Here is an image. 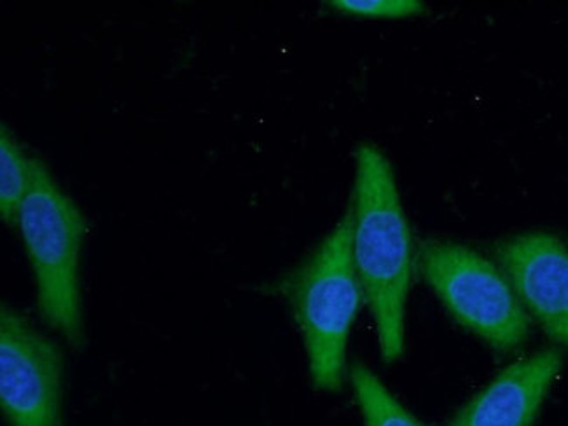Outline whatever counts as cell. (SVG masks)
<instances>
[{"instance_id":"6da1fadb","label":"cell","mask_w":568,"mask_h":426,"mask_svg":"<svg viewBox=\"0 0 568 426\" xmlns=\"http://www.w3.org/2000/svg\"><path fill=\"white\" fill-rule=\"evenodd\" d=\"M351 210L355 271L375 320L379 353L392 364L403 357L406 346V303L416 248L390 161L376 145L357 149Z\"/></svg>"},{"instance_id":"7a4b0ae2","label":"cell","mask_w":568,"mask_h":426,"mask_svg":"<svg viewBox=\"0 0 568 426\" xmlns=\"http://www.w3.org/2000/svg\"><path fill=\"white\" fill-rule=\"evenodd\" d=\"M284 292L305 341L315 388L338 392L346 343L364 301L352 255V210L287 276Z\"/></svg>"},{"instance_id":"3957f363","label":"cell","mask_w":568,"mask_h":426,"mask_svg":"<svg viewBox=\"0 0 568 426\" xmlns=\"http://www.w3.org/2000/svg\"><path fill=\"white\" fill-rule=\"evenodd\" d=\"M17 226L32 266L42 320L69 345L81 348L84 324L79 254L83 215L38 158H32V184L18 212Z\"/></svg>"},{"instance_id":"277c9868","label":"cell","mask_w":568,"mask_h":426,"mask_svg":"<svg viewBox=\"0 0 568 426\" xmlns=\"http://www.w3.org/2000/svg\"><path fill=\"white\" fill-rule=\"evenodd\" d=\"M416 270L449 315L497 352H515L527 341L530 316L503 267L458 243L424 240Z\"/></svg>"},{"instance_id":"5b68a950","label":"cell","mask_w":568,"mask_h":426,"mask_svg":"<svg viewBox=\"0 0 568 426\" xmlns=\"http://www.w3.org/2000/svg\"><path fill=\"white\" fill-rule=\"evenodd\" d=\"M0 407L11 426H63V358L23 313L0 310Z\"/></svg>"},{"instance_id":"8992f818","label":"cell","mask_w":568,"mask_h":426,"mask_svg":"<svg viewBox=\"0 0 568 426\" xmlns=\"http://www.w3.org/2000/svg\"><path fill=\"white\" fill-rule=\"evenodd\" d=\"M495 258L528 316L568 349V248L544 231L516 234L495 245Z\"/></svg>"},{"instance_id":"52a82bcc","label":"cell","mask_w":568,"mask_h":426,"mask_svg":"<svg viewBox=\"0 0 568 426\" xmlns=\"http://www.w3.org/2000/svg\"><path fill=\"white\" fill-rule=\"evenodd\" d=\"M561 371L555 349L515 362L474 395L448 426H531Z\"/></svg>"},{"instance_id":"ba28073f","label":"cell","mask_w":568,"mask_h":426,"mask_svg":"<svg viewBox=\"0 0 568 426\" xmlns=\"http://www.w3.org/2000/svg\"><path fill=\"white\" fill-rule=\"evenodd\" d=\"M352 388L364 426H425L390 394L376 374L355 362L351 369Z\"/></svg>"},{"instance_id":"9c48e42d","label":"cell","mask_w":568,"mask_h":426,"mask_svg":"<svg viewBox=\"0 0 568 426\" xmlns=\"http://www.w3.org/2000/svg\"><path fill=\"white\" fill-rule=\"evenodd\" d=\"M32 184V158L18 144L8 128L0 133V215L17 226L18 212Z\"/></svg>"},{"instance_id":"30bf717a","label":"cell","mask_w":568,"mask_h":426,"mask_svg":"<svg viewBox=\"0 0 568 426\" xmlns=\"http://www.w3.org/2000/svg\"><path fill=\"white\" fill-rule=\"evenodd\" d=\"M329 6L339 13L363 18H406L424 8L416 0H334Z\"/></svg>"}]
</instances>
